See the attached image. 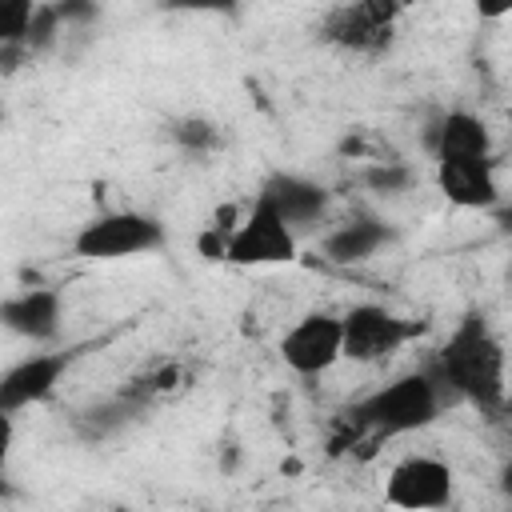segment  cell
Masks as SVG:
<instances>
[{
    "label": "cell",
    "instance_id": "cell-3",
    "mask_svg": "<svg viewBox=\"0 0 512 512\" xmlns=\"http://www.w3.org/2000/svg\"><path fill=\"white\" fill-rule=\"evenodd\" d=\"M164 244H168L164 224L152 212H136V208L100 212L84 220L72 236V252L80 260H128V256L156 252Z\"/></svg>",
    "mask_w": 512,
    "mask_h": 512
},
{
    "label": "cell",
    "instance_id": "cell-27",
    "mask_svg": "<svg viewBox=\"0 0 512 512\" xmlns=\"http://www.w3.org/2000/svg\"><path fill=\"white\" fill-rule=\"evenodd\" d=\"M472 8L480 12V20H504L512 12V0H472Z\"/></svg>",
    "mask_w": 512,
    "mask_h": 512
},
{
    "label": "cell",
    "instance_id": "cell-16",
    "mask_svg": "<svg viewBox=\"0 0 512 512\" xmlns=\"http://www.w3.org/2000/svg\"><path fill=\"white\" fill-rule=\"evenodd\" d=\"M168 140L180 148V152H188V156H216L224 144H228V136H224V128L216 124V120H208V116H176L172 124H168Z\"/></svg>",
    "mask_w": 512,
    "mask_h": 512
},
{
    "label": "cell",
    "instance_id": "cell-7",
    "mask_svg": "<svg viewBox=\"0 0 512 512\" xmlns=\"http://www.w3.org/2000/svg\"><path fill=\"white\" fill-rule=\"evenodd\" d=\"M452 488H456L452 468L428 452H416L392 464L384 480V504L408 508V512H436L452 504Z\"/></svg>",
    "mask_w": 512,
    "mask_h": 512
},
{
    "label": "cell",
    "instance_id": "cell-6",
    "mask_svg": "<svg viewBox=\"0 0 512 512\" xmlns=\"http://www.w3.org/2000/svg\"><path fill=\"white\" fill-rule=\"evenodd\" d=\"M80 356H84V344H64V348L20 356L16 364H8L0 372V408L16 416V412L48 400Z\"/></svg>",
    "mask_w": 512,
    "mask_h": 512
},
{
    "label": "cell",
    "instance_id": "cell-25",
    "mask_svg": "<svg viewBox=\"0 0 512 512\" xmlns=\"http://www.w3.org/2000/svg\"><path fill=\"white\" fill-rule=\"evenodd\" d=\"M12 444H16V420H12V412L0 408V480H4V472H8Z\"/></svg>",
    "mask_w": 512,
    "mask_h": 512
},
{
    "label": "cell",
    "instance_id": "cell-2",
    "mask_svg": "<svg viewBox=\"0 0 512 512\" xmlns=\"http://www.w3.org/2000/svg\"><path fill=\"white\" fill-rule=\"evenodd\" d=\"M444 408H448V396L424 364L392 376L388 384H380L368 396H360L356 404H348V412L360 420V428L368 432V440L376 448L384 440H396V436H408V432L436 424Z\"/></svg>",
    "mask_w": 512,
    "mask_h": 512
},
{
    "label": "cell",
    "instance_id": "cell-29",
    "mask_svg": "<svg viewBox=\"0 0 512 512\" xmlns=\"http://www.w3.org/2000/svg\"><path fill=\"white\" fill-rule=\"evenodd\" d=\"M4 120H8V112H4V104H0V128H4Z\"/></svg>",
    "mask_w": 512,
    "mask_h": 512
},
{
    "label": "cell",
    "instance_id": "cell-20",
    "mask_svg": "<svg viewBox=\"0 0 512 512\" xmlns=\"http://www.w3.org/2000/svg\"><path fill=\"white\" fill-rule=\"evenodd\" d=\"M236 220H240L236 204H220V208L212 212V220L204 224V232L196 236V252H200L204 260H224V244H228Z\"/></svg>",
    "mask_w": 512,
    "mask_h": 512
},
{
    "label": "cell",
    "instance_id": "cell-15",
    "mask_svg": "<svg viewBox=\"0 0 512 512\" xmlns=\"http://www.w3.org/2000/svg\"><path fill=\"white\" fill-rule=\"evenodd\" d=\"M144 412H148V404H140V400L128 396L124 388H116V392H108V396H96V400L80 404V408L68 416V424H72L76 440H84V444H108V440H116L124 428H132Z\"/></svg>",
    "mask_w": 512,
    "mask_h": 512
},
{
    "label": "cell",
    "instance_id": "cell-24",
    "mask_svg": "<svg viewBox=\"0 0 512 512\" xmlns=\"http://www.w3.org/2000/svg\"><path fill=\"white\" fill-rule=\"evenodd\" d=\"M24 64H32L28 48H24V44H4V40H0V76H16Z\"/></svg>",
    "mask_w": 512,
    "mask_h": 512
},
{
    "label": "cell",
    "instance_id": "cell-14",
    "mask_svg": "<svg viewBox=\"0 0 512 512\" xmlns=\"http://www.w3.org/2000/svg\"><path fill=\"white\" fill-rule=\"evenodd\" d=\"M392 240H396V228H392L384 216L356 212V216H348L344 224H336L332 232L320 236V252H324V260H332V264H364V260H372L380 248H388Z\"/></svg>",
    "mask_w": 512,
    "mask_h": 512
},
{
    "label": "cell",
    "instance_id": "cell-12",
    "mask_svg": "<svg viewBox=\"0 0 512 512\" xmlns=\"http://www.w3.org/2000/svg\"><path fill=\"white\" fill-rule=\"evenodd\" d=\"M60 320H64V296L60 288L36 284V288H20L12 296L0 300V328L32 340V344H52L60 336Z\"/></svg>",
    "mask_w": 512,
    "mask_h": 512
},
{
    "label": "cell",
    "instance_id": "cell-17",
    "mask_svg": "<svg viewBox=\"0 0 512 512\" xmlns=\"http://www.w3.org/2000/svg\"><path fill=\"white\" fill-rule=\"evenodd\" d=\"M416 168L404 164V160H372L364 172H360V184L368 192H380V196H400V192H412L416 188Z\"/></svg>",
    "mask_w": 512,
    "mask_h": 512
},
{
    "label": "cell",
    "instance_id": "cell-8",
    "mask_svg": "<svg viewBox=\"0 0 512 512\" xmlns=\"http://www.w3.org/2000/svg\"><path fill=\"white\" fill-rule=\"evenodd\" d=\"M280 360L288 364V372L316 380L324 372H332L344 356H340V316L336 312H304L296 324H288V332L280 336Z\"/></svg>",
    "mask_w": 512,
    "mask_h": 512
},
{
    "label": "cell",
    "instance_id": "cell-23",
    "mask_svg": "<svg viewBox=\"0 0 512 512\" xmlns=\"http://www.w3.org/2000/svg\"><path fill=\"white\" fill-rule=\"evenodd\" d=\"M168 16H236L244 0H156Z\"/></svg>",
    "mask_w": 512,
    "mask_h": 512
},
{
    "label": "cell",
    "instance_id": "cell-5",
    "mask_svg": "<svg viewBox=\"0 0 512 512\" xmlns=\"http://www.w3.org/2000/svg\"><path fill=\"white\" fill-rule=\"evenodd\" d=\"M296 248H300V236L284 224V216L264 196H252V208L236 220V228L224 244V264H236V268L292 264Z\"/></svg>",
    "mask_w": 512,
    "mask_h": 512
},
{
    "label": "cell",
    "instance_id": "cell-4",
    "mask_svg": "<svg viewBox=\"0 0 512 512\" xmlns=\"http://www.w3.org/2000/svg\"><path fill=\"white\" fill-rule=\"evenodd\" d=\"M428 324L396 316L384 304H352L340 316V356L352 364H384L412 344Z\"/></svg>",
    "mask_w": 512,
    "mask_h": 512
},
{
    "label": "cell",
    "instance_id": "cell-28",
    "mask_svg": "<svg viewBox=\"0 0 512 512\" xmlns=\"http://www.w3.org/2000/svg\"><path fill=\"white\" fill-rule=\"evenodd\" d=\"M236 464H240V444H236V440L220 444V468L232 476V472H236Z\"/></svg>",
    "mask_w": 512,
    "mask_h": 512
},
{
    "label": "cell",
    "instance_id": "cell-30",
    "mask_svg": "<svg viewBox=\"0 0 512 512\" xmlns=\"http://www.w3.org/2000/svg\"><path fill=\"white\" fill-rule=\"evenodd\" d=\"M400 4H404V8H412V4H420V0H400Z\"/></svg>",
    "mask_w": 512,
    "mask_h": 512
},
{
    "label": "cell",
    "instance_id": "cell-1",
    "mask_svg": "<svg viewBox=\"0 0 512 512\" xmlns=\"http://www.w3.org/2000/svg\"><path fill=\"white\" fill-rule=\"evenodd\" d=\"M444 388L448 404H472L480 416L500 420L508 412V376H504V340L492 332L480 308H468L436 356L424 364Z\"/></svg>",
    "mask_w": 512,
    "mask_h": 512
},
{
    "label": "cell",
    "instance_id": "cell-11",
    "mask_svg": "<svg viewBox=\"0 0 512 512\" xmlns=\"http://www.w3.org/2000/svg\"><path fill=\"white\" fill-rule=\"evenodd\" d=\"M316 36H320V44L352 52V56H384L396 40V24L368 16L356 0H340L324 12V20L316 24Z\"/></svg>",
    "mask_w": 512,
    "mask_h": 512
},
{
    "label": "cell",
    "instance_id": "cell-18",
    "mask_svg": "<svg viewBox=\"0 0 512 512\" xmlns=\"http://www.w3.org/2000/svg\"><path fill=\"white\" fill-rule=\"evenodd\" d=\"M176 388H184V368L180 364H156V368H148V372H140V376H132L128 384H124V392L128 396H136L140 404H156L160 396H168V392H176Z\"/></svg>",
    "mask_w": 512,
    "mask_h": 512
},
{
    "label": "cell",
    "instance_id": "cell-19",
    "mask_svg": "<svg viewBox=\"0 0 512 512\" xmlns=\"http://www.w3.org/2000/svg\"><path fill=\"white\" fill-rule=\"evenodd\" d=\"M60 40H64V24H60V16H56L52 0H40L36 12H32V24H28L24 48H28V56L36 60V56H48Z\"/></svg>",
    "mask_w": 512,
    "mask_h": 512
},
{
    "label": "cell",
    "instance_id": "cell-21",
    "mask_svg": "<svg viewBox=\"0 0 512 512\" xmlns=\"http://www.w3.org/2000/svg\"><path fill=\"white\" fill-rule=\"evenodd\" d=\"M36 4L40 0H0V40L4 44H24Z\"/></svg>",
    "mask_w": 512,
    "mask_h": 512
},
{
    "label": "cell",
    "instance_id": "cell-10",
    "mask_svg": "<svg viewBox=\"0 0 512 512\" xmlns=\"http://www.w3.org/2000/svg\"><path fill=\"white\" fill-rule=\"evenodd\" d=\"M256 196H264V200L284 216V224H288L296 236L312 232V228L324 220L328 200H332L320 180H312V176H304V172H288V168L268 172V176L260 180Z\"/></svg>",
    "mask_w": 512,
    "mask_h": 512
},
{
    "label": "cell",
    "instance_id": "cell-9",
    "mask_svg": "<svg viewBox=\"0 0 512 512\" xmlns=\"http://www.w3.org/2000/svg\"><path fill=\"white\" fill-rule=\"evenodd\" d=\"M436 164V188L448 204L468 208V212H492L504 204L500 176H496V156H448L432 160Z\"/></svg>",
    "mask_w": 512,
    "mask_h": 512
},
{
    "label": "cell",
    "instance_id": "cell-13",
    "mask_svg": "<svg viewBox=\"0 0 512 512\" xmlns=\"http://www.w3.org/2000/svg\"><path fill=\"white\" fill-rule=\"evenodd\" d=\"M424 152L432 160H448V156H488L492 152V136H488V124L476 116V112H464V108H452V112H440L424 124Z\"/></svg>",
    "mask_w": 512,
    "mask_h": 512
},
{
    "label": "cell",
    "instance_id": "cell-22",
    "mask_svg": "<svg viewBox=\"0 0 512 512\" xmlns=\"http://www.w3.org/2000/svg\"><path fill=\"white\" fill-rule=\"evenodd\" d=\"M52 8H56V16H60L64 32H88V28H96L100 16H104V4H100V0H52Z\"/></svg>",
    "mask_w": 512,
    "mask_h": 512
},
{
    "label": "cell",
    "instance_id": "cell-26",
    "mask_svg": "<svg viewBox=\"0 0 512 512\" xmlns=\"http://www.w3.org/2000/svg\"><path fill=\"white\" fill-rule=\"evenodd\" d=\"M368 16H376V20H384V24H396L400 20V12H404V4L400 0H356Z\"/></svg>",
    "mask_w": 512,
    "mask_h": 512
}]
</instances>
